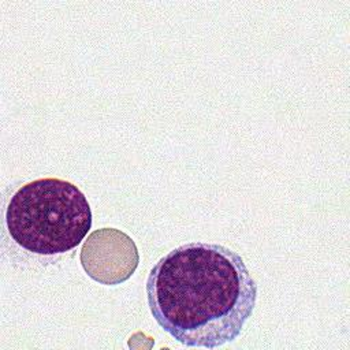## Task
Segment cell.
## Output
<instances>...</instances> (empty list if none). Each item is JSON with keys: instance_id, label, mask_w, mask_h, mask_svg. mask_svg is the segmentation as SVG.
Masks as SVG:
<instances>
[{"instance_id": "obj_1", "label": "cell", "mask_w": 350, "mask_h": 350, "mask_svg": "<svg viewBox=\"0 0 350 350\" xmlns=\"http://www.w3.org/2000/svg\"><path fill=\"white\" fill-rule=\"evenodd\" d=\"M146 295L154 320L175 340L216 349L241 334L254 310L257 284L232 249L189 242L153 265Z\"/></svg>"}, {"instance_id": "obj_2", "label": "cell", "mask_w": 350, "mask_h": 350, "mask_svg": "<svg viewBox=\"0 0 350 350\" xmlns=\"http://www.w3.org/2000/svg\"><path fill=\"white\" fill-rule=\"evenodd\" d=\"M90 227L88 198L74 183L59 178L22 185L4 206L7 237L33 257L53 258L72 250Z\"/></svg>"}]
</instances>
